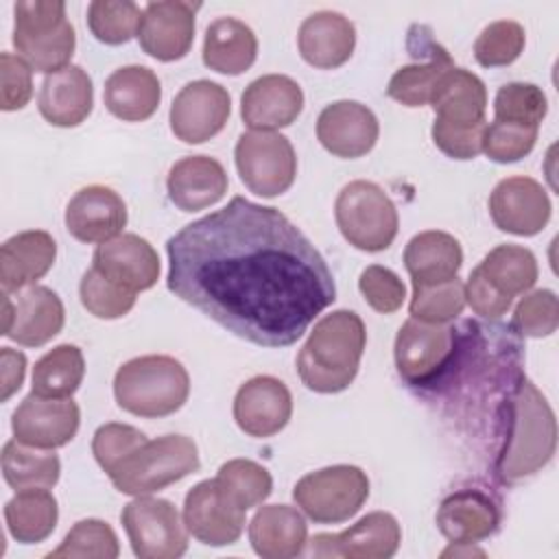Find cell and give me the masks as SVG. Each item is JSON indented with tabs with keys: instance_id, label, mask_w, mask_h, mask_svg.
Listing matches in <instances>:
<instances>
[{
	"instance_id": "cell-48",
	"label": "cell",
	"mask_w": 559,
	"mask_h": 559,
	"mask_svg": "<svg viewBox=\"0 0 559 559\" xmlns=\"http://www.w3.org/2000/svg\"><path fill=\"white\" fill-rule=\"evenodd\" d=\"M559 325L557 295L548 288H539L520 299L513 310V328L522 336L542 338L550 336Z\"/></svg>"
},
{
	"instance_id": "cell-20",
	"label": "cell",
	"mask_w": 559,
	"mask_h": 559,
	"mask_svg": "<svg viewBox=\"0 0 559 559\" xmlns=\"http://www.w3.org/2000/svg\"><path fill=\"white\" fill-rule=\"evenodd\" d=\"M304 92L286 74H264L251 81L240 96V116L251 131H275L297 120Z\"/></svg>"
},
{
	"instance_id": "cell-28",
	"label": "cell",
	"mask_w": 559,
	"mask_h": 559,
	"mask_svg": "<svg viewBox=\"0 0 559 559\" xmlns=\"http://www.w3.org/2000/svg\"><path fill=\"white\" fill-rule=\"evenodd\" d=\"M57 242L44 229H26L0 247V284L4 293H17L37 284L55 264Z\"/></svg>"
},
{
	"instance_id": "cell-19",
	"label": "cell",
	"mask_w": 559,
	"mask_h": 559,
	"mask_svg": "<svg viewBox=\"0 0 559 559\" xmlns=\"http://www.w3.org/2000/svg\"><path fill=\"white\" fill-rule=\"evenodd\" d=\"M293 415L288 386L273 376H253L234 397V419L238 428L258 439L277 435Z\"/></svg>"
},
{
	"instance_id": "cell-8",
	"label": "cell",
	"mask_w": 559,
	"mask_h": 559,
	"mask_svg": "<svg viewBox=\"0 0 559 559\" xmlns=\"http://www.w3.org/2000/svg\"><path fill=\"white\" fill-rule=\"evenodd\" d=\"M369 498V478L356 465H330L308 472L293 487V500L317 524L354 518Z\"/></svg>"
},
{
	"instance_id": "cell-33",
	"label": "cell",
	"mask_w": 559,
	"mask_h": 559,
	"mask_svg": "<svg viewBox=\"0 0 559 559\" xmlns=\"http://www.w3.org/2000/svg\"><path fill=\"white\" fill-rule=\"evenodd\" d=\"M258 57V39L251 26L236 17H218L205 28L203 63L218 74H242Z\"/></svg>"
},
{
	"instance_id": "cell-32",
	"label": "cell",
	"mask_w": 559,
	"mask_h": 559,
	"mask_svg": "<svg viewBox=\"0 0 559 559\" xmlns=\"http://www.w3.org/2000/svg\"><path fill=\"white\" fill-rule=\"evenodd\" d=\"M463 264L461 242L439 229L415 234L404 249V266L413 284H437L456 277Z\"/></svg>"
},
{
	"instance_id": "cell-5",
	"label": "cell",
	"mask_w": 559,
	"mask_h": 559,
	"mask_svg": "<svg viewBox=\"0 0 559 559\" xmlns=\"http://www.w3.org/2000/svg\"><path fill=\"white\" fill-rule=\"evenodd\" d=\"M13 46L35 70L52 74L74 55L76 35L61 0H17L13 4Z\"/></svg>"
},
{
	"instance_id": "cell-54",
	"label": "cell",
	"mask_w": 559,
	"mask_h": 559,
	"mask_svg": "<svg viewBox=\"0 0 559 559\" xmlns=\"http://www.w3.org/2000/svg\"><path fill=\"white\" fill-rule=\"evenodd\" d=\"M472 555H478V557H485V552L480 548H476L474 544H452L441 552V557H472Z\"/></svg>"
},
{
	"instance_id": "cell-4",
	"label": "cell",
	"mask_w": 559,
	"mask_h": 559,
	"mask_svg": "<svg viewBox=\"0 0 559 559\" xmlns=\"http://www.w3.org/2000/svg\"><path fill=\"white\" fill-rule=\"evenodd\" d=\"M188 395L190 376L173 356H138L122 362L114 376L116 404L138 417L173 415L186 404Z\"/></svg>"
},
{
	"instance_id": "cell-29",
	"label": "cell",
	"mask_w": 559,
	"mask_h": 559,
	"mask_svg": "<svg viewBox=\"0 0 559 559\" xmlns=\"http://www.w3.org/2000/svg\"><path fill=\"white\" fill-rule=\"evenodd\" d=\"M249 542L264 559L297 557L308 544L306 518L290 504L260 507L249 522Z\"/></svg>"
},
{
	"instance_id": "cell-30",
	"label": "cell",
	"mask_w": 559,
	"mask_h": 559,
	"mask_svg": "<svg viewBox=\"0 0 559 559\" xmlns=\"http://www.w3.org/2000/svg\"><path fill=\"white\" fill-rule=\"evenodd\" d=\"M103 100L111 116L124 122H142L157 111L162 83L146 66H122L107 76Z\"/></svg>"
},
{
	"instance_id": "cell-22",
	"label": "cell",
	"mask_w": 559,
	"mask_h": 559,
	"mask_svg": "<svg viewBox=\"0 0 559 559\" xmlns=\"http://www.w3.org/2000/svg\"><path fill=\"white\" fill-rule=\"evenodd\" d=\"M92 266L133 293L153 288L162 271L157 251L138 234H120L100 242L92 255Z\"/></svg>"
},
{
	"instance_id": "cell-43",
	"label": "cell",
	"mask_w": 559,
	"mask_h": 559,
	"mask_svg": "<svg viewBox=\"0 0 559 559\" xmlns=\"http://www.w3.org/2000/svg\"><path fill=\"white\" fill-rule=\"evenodd\" d=\"M548 114V100L542 87L533 83H507L493 98V120L539 129Z\"/></svg>"
},
{
	"instance_id": "cell-17",
	"label": "cell",
	"mask_w": 559,
	"mask_h": 559,
	"mask_svg": "<svg viewBox=\"0 0 559 559\" xmlns=\"http://www.w3.org/2000/svg\"><path fill=\"white\" fill-rule=\"evenodd\" d=\"M402 528L386 511H371L341 533H319L310 539L314 557L389 559L397 552Z\"/></svg>"
},
{
	"instance_id": "cell-13",
	"label": "cell",
	"mask_w": 559,
	"mask_h": 559,
	"mask_svg": "<svg viewBox=\"0 0 559 559\" xmlns=\"http://www.w3.org/2000/svg\"><path fill=\"white\" fill-rule=\"evenodd\" d=\"M216 483L207 478L197 483L183 500V524L188 533L205 546L236 544L245 531L247 518Z\"/></svg>"
},
{
	"instance_id": "cell-44",
	"label": "cell",
	"mask_w": 559,
	"mask_h": 559,
	"mask_svg": "<svg viewBox=\"0 0 559 559\" xmlns=\"http://www.w3.org/2000/svg\"><path fill=\"white\" fill-rule=\"evenodd\" d=\"M133 290L111 282L98 269L90 266L79 284V297L83 308L96 319H120L135 306Z\"/></svg>"
},
{
	"instance_id": "cell-1",
	"label": "cell",
	"mask_w": 559,
	"mask_h": 559,
	"mask_svg": "<svg viewBox=\"0 0 559 559\" xmlns=\"http://www.w3.org/2000/svg\"><path fill=\"white\" fill-rule=\"evenodd\" d=\"M168 290L262 345H293L336 299L323 255L277 207L234 197L166 242Z\"/></svg>"
},
{
	"instance_id": "cell-34",
	"label": "cell",
	"mask_w": 559,
	"mask_h": 559,
	"mask_svg": "<svg viewBox=\"0 0 559 559\" xmlns=\"http://www.w3.org/2000/svg\"><path fill=\"white\" fill-rule=\"evenodd\" d=\"M59 520L55 496L46 487L20 489L4 504V522L20 544H39L52 535Z\"/></svg>"
},
{
	"instance_id": "cell-39",
	"label": "cell",
	"mask_w": 559,
	"mask_h": 559,
	"mask_svg": "<svg viewBox=\"0 0 559 559\" xmlns=\"http://www.w3.org/2000/svg\"><path fill=\"white\" fill-rule=\"evenodd\" d=\"M120 544L114 528L98 518L79 520L48 559H116Z\"/></svg>"
},
{
	"instance_id": "cell-36",
	"label": "cell",
	"mask_w": 559,
	"mask_h": 559,
	"mask_svg": "<svg viewBox=\"0 0 559 559\" xmlns=\"http://www.w3.org/2000/svg\"><path fill=\"white\" fill-rule=\"evenodd\" d=\"M61 474V461L52 450L33 448L11 439L2 448V476L15 491L33 487H55Z\"/></svg>"
},
{
	"instance_id": "cell-15",
	"label": "cell",
	"mask_w": 559,
	"mask_h": 559,
	"mask_svg": "<svg viewBox=\"0 0 559 559\" xmlns=\"http://www.w3.org/2000/svg\"><path fill=\"white\" fill-rule=\"evenodd\" d=\"M199 2L159 0L142 9L138 41L142 50L157 61L183 59L194 41Z\"/></svg>"
},
{
	"instance_id": "cell-46",
	"label": "cell",
	"mask_w": 559,
	"mask_h": 559,
	"mask_svg": "<svg viewBox=\"0 0 559 559\" xmlns=\"http://www.w3.org/2000/svg\"><path fill=\"white\" fill-rule=\"evenodd\" d=\"M146 439V435L129 424L109 421L96 428L92 437V454L100 469L109 476L133 450H138Z\"/></svg>"
},
{
	"instance_id": "cell-41",
	"label": "cell",
	"mask_w": 559,
	"mask_h": 559,
	"mask_svg": "<svg viewBox=\"0 0 559 559\" xmlns=\"http://www.w3.org/2000/svg\"><path fill=\"white\" fill-rule=\"evenodd\" d=\"M142 9L129 0H94L87 7V26L92 35L109 46L127 44L138 37Z\"/></svg>"
},
{
	"instance_id": "cell-31",
	"label": "cell",
	"mask_w": 559,
	"mask_h": 559,
	"mask_svg": "<svg viewBox=\"0 0 559 559\" xmlns=\"http://www.w3.org/2000/svg\"><path fill=\"white\" fill-rule=\"evenodd\" d=\"M428 105L445 124H480L487 111V87L474 72L454 66L441 76Z\"/></svg>"
},
{
	"instance_id": "cell-52",
	"label": "cell",
	"mask_w": 559,
	"mask_h": 559,
	"mask_svg": "<svg viewBox=\"0 0 559 559\" xmlns=\"http://www.w3.org/2000/svg\"><path fill=\"white\" fill-rule=\"evenodd\" d=\"M465 301L476 314L485 319H498L511 308L513 297L500 293L476 266L465 282Z\"/></svg>"
},
{
	"instance_id": "cell-2",
	"label": "cell",
	"mask_w": 559,
	"mask_h": 559,
	"mask_svg": "<svg viewBox=\"0 0 559 559\" xmlns=\"http://www.w3.org/2000/svg\"><path fill=\"white\" fill-rule=\"evenodd\" d=\"M502 443L496 456V474L502 483H515L546 467L557 448V421L548 400L526 378L518 376L509 400L502 404Z\"/></svg>"
},
{
	"instance_id": "cell-38",
	"label": "cell",
	"mask_w": 559,
	"mask_h": 559,
	"mask_svg": "<svg viewBox=\"0 0 559 559\" xmlns=\"http://www.w3.org/2000/svg\"><path fill=\"white\" fill-rule=\"evenodd\" d=\"M480 273L504 295L515 297L531 290L539 269L531 249L520 245H498L478 264Z\"/></svg>"
},
{
	"instance_id": "cell-18",
	"label": "cell",
	"mask_w": 559,
	"mask_h": 559,
	"mask_svg": "<svg viewBox=\"0 0 559 559\" xmlns=\"http://www.w3.org/2000/svg\"><path fill=\"white\" fill-rule=\"evenodd\" d=\"M380 124L376 114L358 100H334L317 118V140L343 159L367 155L378 142Z\"/></svg>"
},
{
	"instance_id": "cell-50",
	"label": "cell",
	"mask_w": 559,
	"mask_h": 559,
	"mask_svg": "<svg viewBox=\"0 0 559 559\" xmlns=\"http://www.w3.org/2000/svg\"><path fill=\"white\" fill-rule=\"evenodd\" d=\"M33 96V68L13 52L0 55V107L2 111H17L28 105Z\"/></svg>"
},
{
	"instance_id": "cell-37",
	"label": "cell",
	"mask_w": 559,
	"mask_h": 559,
	"mask_svg": "<svg viewBox=\"0 0 559 559\" xmlns=\"http://www.w3.org/2000/svg\"><path fill=\"white\" fill-rule=\"evenodd\" d=\"M85 376V358L76 345L61 343L33 367V393L41 397H72Z\"/></svg>"
},
{
	"instance_id": "cell-24",
	"label": "cell",
	"mask_w": 559,
	"mask_h": 559,
	"mask_svg": "<svg viewBox=\"0 0 559 559\" xmlns=\"http://www.w3.org/2000/svg\"><path fill=\"white\" fill-rule=\"evenodd\" d=\"M13 319L2 336L24 347H39L52 341L66 321V310L59 295L48 286H26L15 293Z\"/></svg>"
},
{
	"instance_id": "cell-40",
	"label": "cell",
	"mask_w": 559,
	"mask_h": 559,
	"mask_svg": "<svg viewBox=\"0 0 559 559\" xmlns=\"http://www.w3.org/2000/svg\"><path fill=\"white\" fill-rule=\"evenodd\" d=\"M216 483L245 511L262 504L273 491V478L266 467L249 459H231L218 467Z\"/></svg>"
},
{
	"instance_id": "cell-14",
	"label": "cell",
	"mask_w": 559,
	"mask_h": 559,
	"mask_svg": "<svg viewBox=\"0 0 559 559\" xmlns=\"http://www.w3.org/2000/svg\"><path fill=\"white\" fill-rule=\"evenodd\" d=\"M79 424L81 411L72 397H41L33 391L20 402L11 417L13 439L41 450L70 443Z\"/></svg>"
},
{
	"instance_id": "cell-3",
	"label": "cell",
	"mask_w": 559,
	"mask_h": 559,
	"mask_svg": "<svg viewBox=\"0 0 559 559\" xmlns=\"http://www.w3.org/2000/svg\"><path fill=\"white\" fill-rule=\"evenodd\" d=\"M367 330L354 310L323 314L297 354V373L314 393L345 391L360 367Z\"/></svg>"
},
{
	"instance_id": "cell-25",
	"label": "cell",
	"mask_w": 559,
	"mask_h": 559,
	"mask_svg": "<svg viewBox=\"0 0 559 559\" xmlns=\"http://www.w3.org/2000/svg\"><path fill=\"white\" fill-rule=\"evenodd\" d=\"M297 46L304 61L312 68L334 70L354 55L356 28L338 11H317L301 22Z\"/></svg>"
},
{
	"instance_id": "cell-21",
	"label": "cell",
	"mask_w": 559,
	"mask_h": 559,
	"mask_svg": "<svg viewBox=\"0 0 559 559\" xmlns=\"http://www.w3.org/2000/svg\"><path fill=\"white\" fill-rule=\"evenodd\" d=\"M127 205L109 186H85L66 205V229L79 242H107L122 234Z\"/></svg>"
},
{
	"instance_id": "cell-7",
	"label": "cell",
	"mask_w": 559,
	"mask_h": 559,
	"mask_svg": "<svg viewBox=\"0 0 559 559\" xmlns=\"http://www.w3.org/2000/svg\"><path fill=\"white\" fill-rule=\"evenodd\" d=\"M334 218L343 238L367 253L389 249L400 227L397 207L391 197L367 179H356L341 188Z\"/></svg>"
},
{
	"instance_id": "cell-45",
	"label": "cell",
	"mask_w": 559,
	"mask_h": 559,
	"mask_svg": "<svg viewBox=\"0 0 559 559\" xmlns=\"http://www.w3.org/2000/svg\"><path fill=\"white\" fill-rule=\"evenodd\" d=\"M524 26L513 20H498L487 24L474 41V57L485 68H500L513 63L524 50Z\"/></svg>"
},
{
	"instance_id": "cell-47",
	"label": "cell",
	"mask_w": 559,
	"mask_h": 559,
	"mask_svg": "<svg viewBox=\"0 0 559 559\" xmlns=\"http://www.w3.org/2000/svg\"><path fill=\"white\" fill-rule=\"evenodd\" d=\"M537 142L535 127H522L513 122L493 120L485 129L483 153L498 164H511L526 157Z\"/></svg>"
},
{
	"instance_id": "cell-9",
	"label": "cell",
	"mask_w": 559,
	"mask_h": 559,
	"mask_svg": "<svg viewBox=\"0 0 559 559\" xmlns=\"http://www.w3.org/2000/svg\"><path fill=\"white\" fill-rule=\"evenodd\" d=\"M397 373L413 386L437 384L454 367L456 328L408 319L402 323L393 345Z\"/></svg>"
},
{
	"instance_id": "cell-12",
	"label": "cell",
	"mask_w": 559,
	"mask_h": 559,
	"mask_svg": "<svg viewBox=\"0 0 559 559\" xmlns=\"http://www.w3.org/2000/svg\"><path fill=\"white\" fill-rule=\"evenodd\" d=\"M231 114L229 92L207 79L186 83L168 114L170 131L186 144H201L223 131Z\"/></svg>"
},
{
	"instance_id": "cell-11",
	"label": "cell",
	"mask_w": 559,
	"mask_h": 559,
	"mask_svg": "<svg viewBox=\"0 0 559 559\" xmlns=\"http://www.w3.org/2000/svg\"><path fill=\"white\" fill-rule=\"evenodd\" d=\"M120 522L140 559H177L188 550L183 515L170 500L135 496L124 504Z\"/></svg>"
},
{
	"instance_id": "cell-49",
	"label": "cell",
	"mask_w": 559,
	"mask_h": 559,
	"mask_svg": "<svg viewBox=\"0 0 559 559\" xmlns=\"http://www.w3.org/2000/svg\"><path fill=\"white\" fill-rule=\"evenodd\" d=\"M358 288L365 301L380 314H391L402 308L406 299L404 282L386 266L371 264L358 277Z\"/></svg>"
},
{
	"instance_id": "cell-16",
	"label": "cell",
	"mask_w": 559,
	"mask_h": 559,
	"mask_svg": "<svg viewBox=\"0 0 559 559\" xmlns=\"http://www.w3.org/2000/svg\"><path fill=\"white\" fill-rule=\"evenodd\" d=\"M550 199L546 188L533 177L515 175L496 183L489 194V214L500 231L513 236H535L550 221Z\"/></svg>"
},
{
	"instance_id": "cell-53",
	"label": "cell",
	"mask_w": 559,
	"mask_h": 559,
	"mask_svg": "<svg viewBox=\"0 0 559 559\" xmlns=\"http://www.w3.org/2000/svg\"><path fill=\"white\" fill-rule=\"evenodd\" d=\"M0 367H2V402H7L15 391H20L26 376V356L17 349L2 347L0 349Z\"/></svg>"
},
{
	"instance_id": "cell-35",
	"label": "cell",
	"mask_w": 559,
	"mask_h": 559,
	"mask_svg": "<svg viewBox=\"0 0 559 559\" xmlns=\"http://www.w3.org/2000/svg\"><path fill=\"white\" fill-rule=\"evenodd\" d=\"M450 68H454L452 57L432 39L426 50V61L397 68L386 85V94L404 107H424L430 103L437 83Z\"/></svg>"
},
{
	"instance_id": "cell-6",
	"label": "cell",
	"mask_w": 559,
	"mask_h": 559,
	"mask_svg": "<svg viewBox=\"0 0 559 559\" xmlns=\"http://www.w3.org/2000/svg\"><path fill=\"white\" fill-rule=\"evenodd\" d=\"M197 443L186 435H164L144 441L111 474L120 493L148 496L199 469Z\"/></svg>"
},
{
	"instance_id": "cell-42",
	"label": "cell",
	"mask_w": 559,
	"mask_h": 559,
	"mask_svg": "<svg viewBox=\"0 0 559 559\" xmlns=\"http://www.w3.org/2000/svg\"><path fill=\"white\" fill-rule=\"evenodd\" d=\"M465 284L459 277L437 284H413L408 312L426 323H450L465 308Z\"/></svg>"
},
{
	"instance_id": "cell-10",
	"label": "cell",
	"mask_w": 559,
	"mask_h": 559,
	"mask_svg": "<svg viewBox=\"0 0 559 559\" xmlns=\"http://www.w3.org/2000/svg\"><path fill=\"white\" fill-rule=\"evenodd\" d=\"M240 181L258 197L284 194L297 175V155L290 140L275 131H247L234 148Z\"/></svg>"
},
{
	"instance_id": "cell-51",
	"label": "cell",
	"mask_w": 559,
	"mask_h": 559,
	"mask_svg": "<svg viewBox=\"0 0 559 559\" xmlns=\"http://www.w3.org/2000/svg\"><path fill=\"white\" fill-rule=\"evenodd\" d=\"M485 129H487V120L472 127H456L435 118L430 133H432L435 146L443 155L452 159H474L478 153H483Z\"/></svg>"
},
{
	"instance_id": "cell-26",
	"label": "cell",
	"mask_w": 559,
	"mask_h": 559,
	"mask_svg": "<svg viewBox=\"0 0 559 559\" xmlns=\"http://www.w3.org/2000/svg\"><path fill=\"white\" fill-rule=\"evenodd\" d=\"M227 173L210 155H188L175 162L166 177L168 199L181 212H199L216 205L227 192Z\"/></svg>"
},
{
	"instance_id": "cell-27",
	"label": "cell",
	"mask_w": 559,
	"mask_h": 559,
	"mask_svg": "<svg viewBox=\"0 0 559 559\" xmlns=\"http://www.w3.org/2000/svg\"><path fill=\"white\" fill-rule=\"evenodd\" d=\"M39 114L52 127H76L94 107V87L90 74L81 66H66L46 74L39 90Z\"/></svg>"
},
{
	"instance_id": "cell-23",
	"label": "cell",
	"mask_w": 559,
	"mask_h": 559,
	"mask_svg": "<svg viewBox=\"0 0 559 559\" xmlns=\"http://www.w3.org/2000/svg\"><path fill=\"white\" fill-rule=\"evenodd\" d=\"M435 520L452 544H478L498 531L500 507L480 489H459L441 500Z\"/></svg>"
}]
</instances>
